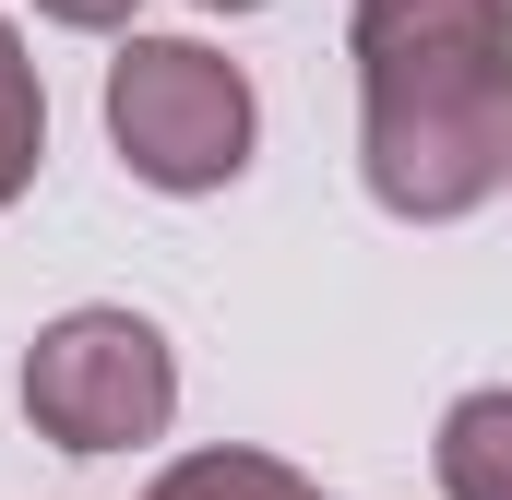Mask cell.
<instances>
[{"label": "cell", "instance_id": "5", "mask_svg": "<svg viewBox=\"0 0 512 500\" xmlns=\"http://www.w3.org/2000/svg\"><path fill=\"white\" fill-rule=\"evenodd\" d=\"M143 500H322L286 453H251V441H215V453H179Z\"/></svg>", "mask_w": 512, "mask_h": 500}, {"label": "cell", "instance_id": "1", "mask_svg": "<svg viewBox=\"0 0 512 500\" xmlns=\"http://www.w3.org/2000/svg\"><path fill=\"white\" fill-rule=\"evenodd\" d=\"M358 179L393 227H453L512 191V0H358Z\"/></svg>", "mask_w": 512, "mask_h": 500}, {"label": "cell", "instance_id": "7", "mask_svg": "<svg viewBox=\"0 0 512 500\" xmlns=\"http://www.w3.org/2000/svg\"><path fill=\"white\" fill-rule=\"evenodd\" d=\"M36 12H48V24H72V36H120L143 0H36Z\"/></svg>", "mask_w": 512, "mask_h": 500}, {"label": "cell", "instance_id": "8", "mask_svg": "<svg viewBox=\"0 0 512 500\" xmlns=\"http://www.w3.org/2000/svg\"><path fill=\"white\" fill-rule=\"evenodd\" d=\"M203 12H262V0H203Z\"/></svg>", "mask_w": 512, "mask_h": 500}, {"label": "cell", "instance_id": "6", "mask_svg": "<svg viewBox=\"0 0 512 500\" xmlns=\"http://www.w3.org/2000/svg\"><path fill=\"white\" fill-rule=\"evenodd\" d=\"M36 167H48V84H36L24 36L0 24V215L36 191Z\"/></svg>", "mask_w": 512, "mask_h": 500}, {"label": "cell", "instance_id": "3", "mask_svg": "<svg viewBox=\"0 0 512 500\" xmlns=\"http://www.w3.org/2000/svg\"><path fill=\"white\" fill-rule=\"evenodd\" d=\"M24 417L36 441L60 453H131V441H167L179 417V358L143 310H60L36 346H24Z\"/></svg>", "mask_w": 512, "mask_h": 500}, {"label": "cell", "instance_id": "2", "mask_svg": "<svg viewBox=\"0 0 512 500\" xmlns=\"http://www.w3.org/2000/svg\"><path fill=\"white\" fill-rule=\"evenodd\" d=\"M108 143H120V167L143 191H167V203H203V191H227L239 167H251L262 143V96L239 60H215L203 36H120V60H108Z\"/></svg>", "mask_w": 512, "mask_h": 500}, {"label": "cell", "instance_id": "4", "mask_svg": "<svg viewBox=\"0 0 512 500\" xmlns=\"http://www.w3.org/2000/svg\"><path fill=\"white\" fill-rule=\"evenodd\" d=\"M429 465H441V500H512V381L453 393V405H441Z\"/></svg>", "mask_w": 512, "mask_h": 500}]
</instances>
